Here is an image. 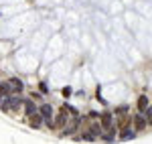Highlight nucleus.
I'll return each mask as SVG.
<instances>
[{
  "label": "nucleus",
  "mask_w": 152,
  "mask_h": 144,
  "mask_svg": "<svg viewBox=\"0 0 152 144\" xmlns=\"http://www.w3.org/2000/svg\"><path fill=\"white\" fill-rule=\"evenodd\" d=\"M136 108H138V112H146V110H148V97L140 96L138 102H136Z\"/></svg>",
  "instance_id": "7"
},
{
  "label": "nucleus",
  "mask_w": 152,
  "mask_h": 144,
  "mask_svg": "<svg viewBox=\"0 0 152 144\" xmlns=\"http://www.w3.org/2000/svg\"><path fill=\"white\" fill-rule=\"evenodd\" d=\"M39 112L45 116V120H49V118H53V108L49 106V104H43V106H39Z\"/></svg>",
  "instance_id": "6"
},
{
  "label": "nucleus",
  "mask_w": 152,
  "mask_h": 144,
  "mask_svg": "<svg viewBox=\"0 0 152 144\" xmlns=\"http://www.w3.org/2000/svg\"><path fill=\"white\" fill-rule=\"evenodd\" d=\"M102 128H104V132H110V130H114L116 126H114V120H112V114L110 112H105L104 116H102Z\"/></svg>",
  "instance_id": "5"
},
{
  "label": "nucleus",
  "mask_w": 152,
  "mask_h": 144,
  "mask_svg": "<svg viewBox=\"0 0 152 144\" xmlns=\"http://www.w3.org/2000/svg\"><path fill=\"white\" fill-rule=\"evenodd\" d=\"M8 81L12 83V89H14V94H20V91H23V81H20L18 77H10Z\"/></svg>",
  "instance_id": "8"
},
{
  "label": "nucleus",
  "mask_w": 152,
  "mask_h": 144,
  "mask_svg": "<svg viewBox=\"0 0 152 144\" xmlns=\"http://www.w3.org/2000/svg\"><path fill=\"white\" fill-rule=\"evenodd\" d=\"M61 94H63L65 97H69L71 96V87H63V91H61Z\"/></svg>",
  "instance_id": "19"
},
{
  "label": "nucleus",
  "mask_w": 152,
  "mask_h": 144,
  "mask_svg": "<svg viewBox=\"0 0 152 144\" xmlns=\"http://www.w3.org/2000/svg\"><path fill=\"white\" fill-rule=\"evenodd\" d=\"M24 112H26V116H31V114L39 112V108H37L33 102H24Z\"/></svg>",
  "instance_id": "14"
},
{
  "label": "nucleus",
  "mask_w": 152,
  "mask_h": 144,
  "mask_svg": "<svg viewBox=\"0 0 152 144\" xmlns=\"http://www.w3.org/2000/svg\"><path fill=\"white\" fill-rule=\"evenodd\" d=\"M67 112H69V110L65 108V106L59 110L57 118H55V130H63V128H65V124H67Z\"/></svg>",
  "instance_id": "1"
},
{
  "label": "nucleus",
  "mask_w": 152,
  "mask_h": 144,
  "mask_svg": "<svg viewBox=\"0 0 152 144\" xmlns=\"http://www.w3.org/2000/svg\"><path fill=\"white\" fill-rule=\"evenodd\" d=\"M146 124H148V120H146L144 112H140V114H136V116H134V130H136V132H142Z\"/></svg>",
  "instance_id": "3"
},
{
  "label": "nucleus",
  "mask_w": 152,
  "mask_h": 144,
  "mask_svg": "<svg viewBox=\"0 0 152 144\" xmlns=\"http://www.w3.org/2000/svg\"><path fill=\"white\" fill-rule=\"evenodd\" d=\"M0 94H2V96H10V94H14L10 81H8V83H0Z\"/></svg>",
  "instance_id": "9"
},
{
  "label": "nucleus",
  "mask_w": 152,
  "mask_h": 144,
  "mask_svg": "<svg viewBox=\"0 0 152 144\" xmlns=\"http://www.w3.org/2000/svg\"><path fill=\"white\" fill-rule=\"evenodd\" d=\"M102 138H104V142H114V138H116V128L110 130V132H104V134H102Z\"/></svg>",
  "instance_id": "15"
},
{
  "label": "nucleus",
  "mask_w": 152,
  "mask_h": 144,
  "mask_svg": "<svg viewBox=\"0 0 152 144\" xmlns=\"http://www.w3.org/2000/svg\"><path fill=\"white\" fill-rule=\"evenodd\" d=\"M122 114H128V106H120V108H116V116H122Z\"/></svg>",
  "instance_id": "17"
},
{
  "label": "nucleus",
  "mask_w": 152,
  "mask_h": 144,
  "mask_svg": "<svg viewBox=\"0 0 152 144\" xmlns=\"http://www.w3.org/2000/svg\"><path fill=\"white\" fill-rule=\"evenodd\" d=\"M77 126H79V120L75 118V120L71 122V126H67V128H63V134H65V136H67V134H73L75 130H77Z\"/></svg>",
  "instance_id": "12"
},
{
  "label": "nucleus",
  "mask_w": 152,
  "mask_h": 144,
  "mask_svg": "<svg viewBox=\"0 0 152 144\" xmlns=\"http://www.w3.org/2000/svg\"><path fill=\"white\" fill-rule=\"evenodd\" d=\"M99 124H102V122H99ZM99 124H97V122H91V126H89V132L95 134V136H102V134H104V128H102Z\"/></svg>",
  "instance_id": "10"
},
{
  "label": "nucleus",
  "mask_w": 152,
  "mask_h": 144,
  "mask_svg": "<svg viewBox=\"0 0 152 144\" xmlns=\"http://www.w3.org/2000/svg\"><path fill=\"white\" fill-rule=\"evenodd\" d=\"M136 130H130V128H124V130H120V140H130L132 136H134Z\"/></svg>",
  "instance_id": "13"
},
{
  "label": "nucleus",
  "mask_w": 152,
  "mask_h": 144,
  "mask_svg": "<svg viewBox=\"0 0 152 144\" xmlns=\"http://www.w3.org/2000/svg\"><path fill=\"white\" fill-rule=\"evenodd\" d=\"M28 122H31V128L39 130V128L43 126V122H45V116H43L41 112H35V114H31V116H28Z\"/></svg>",
  "instance_id": "2"
},
{
  "label": "nucleus",
  "mask_w": 152,
  "mask_h": 144,
  "mask_svg": "<svg viewBox=\"0 0 152 144\" xmlns=\"http://www.w3.org/2000/svg\"><path fill=\"white\" fill-rule=\"evenodd\" d=\"M39 87H41V94H47V91H49V87H47V85H45V83H41V85H39Z\"/></svg>",
  "instance_id": "20"
},
{
  "label": "nucleus",
  "mask_w": 152,
  "mask_h": 144,
  "mask_svg": "<svg viewBox=\"0 0 152 144\" xmlns=\"http://www.w3.org/2000/svg\"><path fill=\"white\" fill-rule=\"evenodd\" d=\"M144 114H146V120H148V124H152V108H148Z\"/></svg>",
  "instance_id": "18"
},
{
  "label": "nucleus",
  "mask_w": 152,
  "mask_h": 144,
  "mask_svg": "<svg viewBox=\"0 0 152 144\" xmlns=\"http://www.w3.org/2000/svg\"><path fill=\"white\" fill-rule=\"evenodd\" d=\"M81 140L83 142H95V134H91L89 130H87V132L81 134Z\"/></svg>",
  "instance_id": "16"
},
{
  "label": "nucleus",
  "mask_w": 152,
  "mask_h": 144,
  "mask_svg": "<svg viewBox=\"0 0 152 144\" xmlns=\"http://www.w3.org/2000/svg\"><path fill=\"white\" fill-rule=\"evenodd\" d=\"M20 106H24V102L20 99V97H12V94H10V110H14V112H16Z\"/></svg>",
  "instance_id": "11"
},
{
  "label": "nucleus",
  "mask_w": 152,
  "mask_h": 144,
  "mask_svg": "<svg viewBox=\"0 0 152 144\" xmlns=\"http://www.w3.org/2000/svg\"><path fill=\"white\" fill-rule=\"evenodd\" d=\"M132 122H134V118H130V114H122V116H118V120H116V128H120V130L130 128Z\"/></svg>",
  "instance_id": "4"
}]
</instances>
